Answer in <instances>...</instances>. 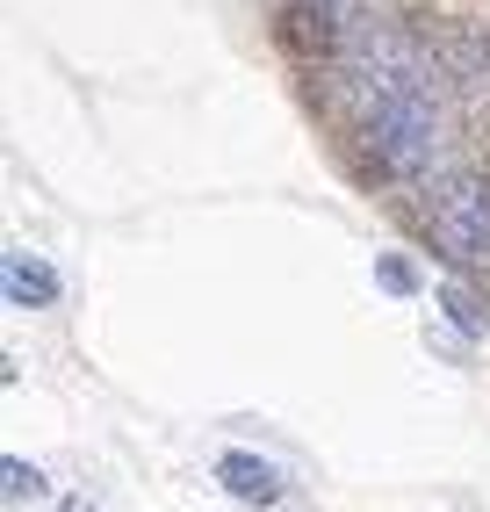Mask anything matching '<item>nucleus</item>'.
I'll return each mask as SVG.
<instances>
[{
  "mask_svg": "<svg viewBox=\"0 0 490 512\" xmlns=\"http://www.w3.org/2000/svg\"><path fill=\"white\" fill-rule=\"evenodd\" d=\"M361 138L368 152L390 166L397 181H418L440 152V109H433V87H368V109H361Z\"/></svg>",
  "mask_w": 490,
  "mask_h": 512,
  "instance_id": "1",
  "label": "nucleus"
},
{
  "mask_svg": "<svg viewBox=\"0 0 490 512\" xmlns=\"http://www.w3.org/2000/svg\"><path fill=\"white\" fill-rule=\"evenodd\" d=\"M58 512H94V505H87V498H65V505H58Z\"/></svg>",
  "mask_w": 490,
  "mask_h": 512,
  "instance_id": "9",
  "label": "nucleus"
},
{
  "mask_svg": "<svg viewBox=\"0 0 490 512\" xmlns=\"http://www.w3.org/2000/svg\"><path fill=\"white\" fill-rule=\"evenodd\" d=\"M433 303H440V318L462 332V339H483V332H490V318L476 311V296H469L462 282H440V289H433Z\"/></svg>",
  "mask_w": 490,
  "mask_h": 512,
  "instance_id": "6",
  "label": "nucleus"
},
{
  "mask_svg": "<svg viewBox=\"0 0 490 512\" xmlns=\"http://www.w3.org/2000/svg\"><path fill=\"white\" fill-rule=\"evenodd\" d=\"M375 289H390V296H418L426 282H418V267L404 253H375Z\"/></svg>",
  "mask_w": 490,
  "mask_h": 512,
  "instance_id": "8",
  "label": "nucleus"
},
{
  "mask_svg": "<svg viewBox=\"0 0 490 512\" xmlns=\"http://www.w3.org/2000/svg\"><path fill=\"white\" fill-rule=\"evenodd\" d=\"M0 289H8L15 311H51L58 303V267L37 260V253H22V246H8L0 253Z\"/></svg>",
  "mask_w": 490,
  "mask_h": 512,
  "instance_id": "5",
  "label": "nucleus"
},
{
  "mask_svg": "<svg viewBox=\"0 0 490 512\" xmlns=\"http://www.w3.org/2000/svg\"><path fill=\"white\" fill-rule=\"evenodd\" d=\"M217 484H224V498H238V505H253V512H267V505H282V469H274L267 455H253V448H224L217 455Z\"/></svg>",
  "mask_w": 490,
  "mask_h": 512,
  "instance_id": "4",
  "label": "nucleus"
},
{
  "mask_svg": "<svg viewBox=\"0 0 490 512\" xmlns=\"http://www.w3.org/2000/svg\"><path fill=\"white\" fill-rule=\"evenodd\" d=\"M0 491H8V505H37L51 484H44V469H37V462L8 455V462H0Z\"/></svg>",
  "mask_w": 490,
  "mask_h": 512,
  "instance_id": "7",
  "label": "nucleus"
},
{
  "mask_svg": "<svg viewBox=\"0 0 490 512\" xmlns=\"http://www.w3.org/2000/svg\"><path fill=\"white\" fill-rule=\"evenodd\" d=\"M282 37L310 58H339L346 51V15L339 0H282Z\"/></svg>",
  "mask_w": 490,
  "mask_h": 512,
  "instance_id": "3",
  "label": "nucleus"
},
{
  "mask_svg": "<svg viewBox=\"0 0 490 512\" xmlns=\"http://www.w3.org/2000/svg\"><path fill=\"white\" fill-rule=\"evenodd\" d=\"M426 217H433V238H440L454 260H490V181L483 174L433 181Z\"/></svg>",
  "mask_w": 490,
  "mask_h": 512,
  "instance_id": "2",
  "label": "nucleus"
}]
</instances>
